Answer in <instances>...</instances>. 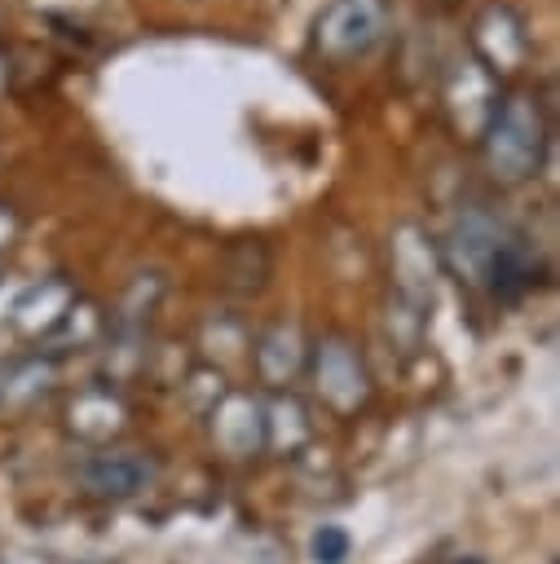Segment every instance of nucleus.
I'll return each instance as SVG.
<instances>
[{
    "label": "nucleus",
    "mask_w": 560,
    "mask_h": 564,
    "mask_svg": "<svg viewBox=\"0 0 560 564\" xmlns=\"http://www.w3.org/2000/svg\"><path fill=\"white\" fill-rule=\"evenodd\" d=\"M476 141H481V150H485L489 172H494L503 185H516V181L538 176L542 150H547V119H542L538 97H534V93L498 97V101H494V115H489V123L481 128Z\"/></svg>",
    "instance_id": "nucleus-1"
},
{
    "label": "nucleus",
    "mask_w": 560,
    "mask_h": 564,
    "mask_svg": "<svg viewBox=\"0 0 560 564\" xmlns=\"http://www.w3.org/2000/svg\"><path fill=\"white\" fill-rule=\"evenodd\" d=\"M388 0H331L313 22V53L335 66L357 62L388 35Z\"/></svg>",
    "instance_id": "nucleus-2"
},
{
    "label": "nucleus",
    "mask_w": 560,
    "mask_h": 564,
    "mask_svg": "<svg viewBox=\"0 0 560 564\" xmlns=\"http://www.w3.org/2000/svg\"><path fill=\"white\" fill-rule=\"evenodd\" d=\"M313 375H317V392H322V401L335 405L340 414H353V410L370 397V375H366L357 348L344 344V339H326V344L317 348Z\"/></svg>",
    "instance_id": "nucleus-3"
},
{
    "label": "nucleus",
    "mask_w": 560,
    "mask_h": 564,
    "mask_svg": "<svg viewBox=\"0 0 560 564\" xmlns=\"http://www.w3.org/2000/svg\"><path fill=\"white\" fill-rule=\"evenodd\" d=\"M154 480V467L137 454H97L84 467V485L97 498H132Z\"/></svg>",
    "instance_id": "nucleus-4"
},
{
    "label": "nucleus",
    "mask_w": 560,
    "mask_h": 564,
    "mask_svg": "<svg viewBox=\"0 0 560 564\" xmlns=\"http://www.w3.org/2000/svg\"><path fill=\"white\" fill-rule=\"evenodd\" d=\"M313 560L317 564H344L348 560V533L340 524H322L313 533Z\"/></svg>",
    "instance_id": "nucleus-5"
},
{
    "label": "nucleus",
    "mask_w": 560,
    "mask_h": 564,
    "mask_svg": "<svg viewBox=\"0 0 560 564\" xmlns=\"http://www.w3.org/2000/svg\"><path fill=\"white\" fill-rule=\"evenodd\" d=\"M13 234H18V220H13V212H4V207H0V251L13 242Z\"/></svg>",
    "instance_id": "nucleus-6"
},
{
    "label": "nucleus",
    "mask_w": 560,
    "mask_h": 564,
    "mask_svg": "<svg viewBox=\"0 0 560 564\" xmlns=\"http://www.w3.org/2000/svg\"><path fill=\"white\" fill-rule=\"evenodd\" d=\"M459 564H481V560H459Z\"/></svg>",
    "instance_id": "nucleus-7"
},
{
    "label": "nucleus",
    "mask_w": 560,
    "mask_h": 564,
    "mask_svg": "<svg viewBox=\"0 0 560 564\" xmlns=\"http://www.w3.org/2000/svg\"><path fill=\"white\" fill-rule=\"evenodd\" d=\"M445 4H454V0H445Z\"/></svg>",
    "instance_id": "nucleus-8"
}]
</instances>
